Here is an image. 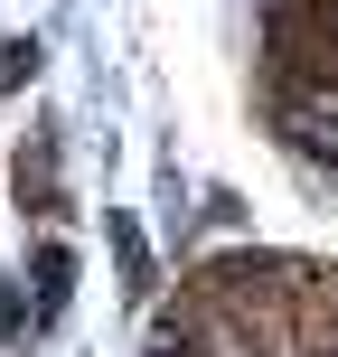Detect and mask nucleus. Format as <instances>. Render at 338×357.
Instances as JSON below:
<instances>
[{
	"label": "nucleus",
	"mask_w": 338,
	"mask_h": 357,
	"mask_svg": "<svg viewBox=\"0 0 338 357\" xmlns=\"http://www.w3.org/2000/svg\"><path fill=\"white\" fill-rule=\"evenodd\" d=\"M66 282H75V254L47 245V254H38V320H56V310H66Z\"/></svg>",
	"instance_id": "nucleus-1"
},
{
	"label": "nucleus",
	"mask_w": 338,
	"mask_h": 357,
	"mask_svg": "<svg viewBox=\"0 0 338 357\" xmlns=\"http://www.w3.org/2000/svg\"><path fill=\"white\" fill-rule=\"evenodd\" d=\"M113 245H123V282L151 291V254H141V226H132V216H113Z\"/></svg>",
	"instance_id": "nucleus-2"
},
{
	"label": "nucleus",
	"mask_w": 338,
	"mask_h": 357,
	"mask_svg": "<svg viewBox=\"0 0 338 357\" xmlns=\"http://www.w3.org/2000/svg\"><path fill=\"white\" fill-rule=\"evenodd\" d=\"M0 75H10V85H29V75H38V38H10V56H0Z\"/></svg>",
	"instance_id": "nucleus-3"
}]
</instances>
